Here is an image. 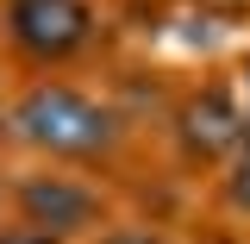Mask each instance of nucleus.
I'll return each instance as SVG.
<instances>
[{
    "label": "nucleus",
    "mask_w": 250,
    "mask_h": 244,
    "mask_svg": "<svg viewBox=\"0 0 250 244\" xmlns=\"http://www.w3.org/2000/svg\"><path fill=\"white\" fill-rule=\"evenodd\" d=\"M13 138L57 156V163H100V156L119 151L125 132H119V113L100 107L94 94L62 88V82H38L13 107Z\"/></svg>",
    "instance_id": "nucleus-1"
},
{
    "label": "nucleus",
    "mask_w": 250,
    "mask_h": 244,
    "mask_svg": "<svg viewBox=\"0 0 250 244\" xmlns=\"http://www.w3.org/2000/svg\"><path fill=\"white\" fill-rule=\"evenodd\" d=\"M219 6H238V0H219Z\"/></svg>",
    "instance_id": "nucleus-9"
},
{
    "label": "nucleus",
    "mask_w": 250,
    "mask_h": 244,
    "mask_svg": "<svg viewBox=\"0 0 250 244\" xmlns=\"http://www.w3.org/2000/svg\"><path fill=\"white\" fill-rule=\"evenodd\" d=\"M0 244H62V238H50V232H38V225L19 219V225H6V232H0Z\"/></svg>",
    "instance_id": "nucleus-6"
},
{
    "label": "nucleus",
    "mask_w": 250,
    "mask_h": 244,
    "mask_svg": "<svg viewBox=\"0 0 250 244\" xmlns=\"http://www.w3.org/2000/svg\"><path fill=\"white\" fill-rule=\"evenodd\" d=\"M6 38L25 63H69L94 44L88 0H6Z\"/></svg>",
    "instance_id": "nucleus-2"
},
{
    "label": "nucleus",
    "mask_w": 250,
    "mask_h": 244,
    "mask_svg": "<svg viewBox=\"0 0 250 244\" xmlns=\"http://www.w3.org/2000/svg\"><path fill=\"white\" fill-rule=\"evenodd\" d=\"M244 82H250V63H244ZM244 144H250V119H244Z\"/></svg>",
    "instance_id": "nucleus-8"
},
{
    "label": "nucleus",
    "mask_w": 250,
    "mask_h": 244,
    "mask_svg": "<svg viewBox=\"0 0 250 244\" xmlns=\"http://www.w3.org/2000/svg\"><path fill=\"white\" fill-rule=\"evenodd\" d=\"M100 244H169L163 232H150V225H125V232H106Z\"/></svg>",
    "instance_id": "nucleus-7"
},
{
    "label": "nucleus",
    "mask_w": 250,
    "mask_h": 244,
    "mask_svg": "<svg viewBox=\"0 0 250 244\" xmlns=\"http://www.w3.org/2000/svg\"><path fill=\"white\" fill-rule=\"evenodd\" d=\"M13 207H19V219L25 225H38V232H50V238H82V232H94L100 225V194H94L88 182H75V176H50V169H38V176H19L13 182Z\"/></svg>",
    "instance_id": "nucleus-3"
},
{
    "label": "nucleus",
    "mask_w": 250,
    "mask_h": 244,
    "mask_svg": "<svg viewBox=\"0 0 250 244\" xmlns=\"http://www.w3.org/2000/svg\"><path fill=\"white\" fill-rule=\"evenodd\" d=\"M225 207L250 219V144L231 151V169H225Z\"/></svg>",
    "instance_id": "nucleus-5"
},
{
    "label": "nucleus",
    "mask_w": 250,
    "mask_h": 244,
    "mask_svg": "<svg viewBox=\"0 0 250 244\" xmlns=\"http://www.w3.org/2000/svg\"><path fill=\"white\" fill-rule=\"evenodd\" d=\"M175 138H182V151L194 163H219V156H231L244 144V113H238V100L231 88H200L194 100L182 107V119H175Z\"/></svg>",
    "instance_id": "nucleus-4"
}]
</instances>
